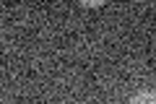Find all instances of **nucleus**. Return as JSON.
<instances>
[{
    "label": "nucleus",
    "mask_w": 156,
    "mask_h": 104,
    "mask_svg": "<svg viewBox=\"0 0 156 104\" xmlns=\"http://www.w3.org/2000/svg\"><path fill=\"white\" fill-rule=\"evenodd\" d=\"M128 104H156V91H140V94H135Z\"/></svg>",
    "instance_id": "nucleus-1"
}]
</instances>
